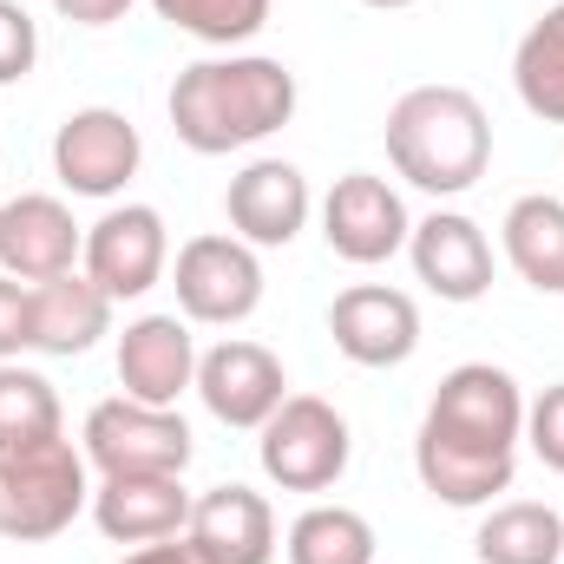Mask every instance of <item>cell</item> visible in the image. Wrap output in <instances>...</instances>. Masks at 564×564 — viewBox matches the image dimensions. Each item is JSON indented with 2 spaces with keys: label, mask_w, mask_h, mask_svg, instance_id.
Masks as SVG:
<instances>
[{
  "label": "cell",
  "mask_w": 564,
  "mask_h": 564,
  "mask_svg": "<svg viewBox=\"0 0 564 564\" xmlns=\"http://www.w3.org/2000/svg\"><path fill=\"white\" fill-rule=\"evenodd\" d=\"M328 335L355 368H401L421 348V308L408 289L355 282L328 302Z\"/></svg>",
  "instance_id": "13"
},
{
  "label": "cell",
  "mask_w": 564,
  "mask_h": 564,
  "mask_svg": "<svg viewBox=\"0 0 564 564\" xmlns=\"http://www.w3.org/2000/svg\"><path fill=\"white\" fill-rule=\"evenodd\" d=\"M33 348V282L0 270V361H20Z\"/></svg>",
  "instance_id": "28"
},
{
  "label": "cell",
  "mask_w": 564,
  "mask_h": 564,
  "mask_svg": "<svg viewBox=\"0 0 564 564\" xmlns=\"http://www.w3.org/2000/svg\"><path fill=\"white\" fill-rule=\"evenodd\" d=\"M512 93L532 119L564 126V0L545 7L512 46Z\"/></svg>",
  "instance_id": "22"
},
{
  "label": "cell",
  "mask_w": 564,
  "mask_h": 564,
  "mask_svg": "<svg viewBox=\"0 0 564 564\" xmlns=\"http://www.w3.org/2000/svg\"><path fill=\"white\" fill-rule=\"evenodd\" d=\"M295 73L270 59V53H217V59H197L171 79V132L184 151L197 158H230V151H250V144L276 139L282 126L295 119Z\"/></svg>",
  "instance_id": "2"
},
{
  "label": "cell",
  "mask_w": 564,
  "mask_h": 564,
  "mask_svg": "<svg viewBox=\"0 0 564 564\" xmlns=\"http://www.w3.org/2000/svg\"><path fill=\"white\" fill-rule=\"evenodd\" d=\"M79 270L99 282L112 302H139V295H151V289L164 282V270H171L164 210H151V204H106V217L86 224Z\"/></svg>",
  "instance_id": "10"
},
{
  "label": "cell",
  "mask_w": 564,
  "mask_h": 564,
  "mask_svg": "<svg viewBox=\"0 0 564 564\" xmlns=\"http://www.w3.org/2000/svg\"><path fill=\"white\" fill-rule=\"evenodd\" d=\"M282 552L289 564H375V525L355 506H308L295 512Z\"/></svg>",
  "instance_id": "24"
},
{
  "label": "cell",
  "mask_w": 564,
  "mask_h": 564,
  "mask_svg": "<svg viewBox=\"0 0 564 564\" xmlns=\"http://www.w3.org/2000/svg\"><path fill=\"white\" fill-rule=\"evenodd\" d=\"M40 59V26L20 0H0V86H20Z\"/></svg>",
  "instance_id": "26"
},
{
  "label": "cell",
  "mask_w": 564,
  "mask_h": 564,
  "mask_svg": "<svg viewBox=\"0 0 564 564\" xmlns=\"http://www.w3.org/2000/svg\"><path fill=\"white\" fill-rule=\"evenodd\" d=\"M479 564H564V512L539 499H506L473 532Z\"/></svg>",
  "instance_id": "21"
},
{
  "label": "cell",
  "mask_w": 564,
  "mask_h": 564,
  "mask_svg": "<svg viewBox=\"0 0 564 564\" xmlns=\"http://www.w3.org/2000/svg\"><path fill=\"white\" fill-rule=\"evenodd\" d=\"M257 459H263V479L282 492H328V486H341V473L355 459V433H348L335 401L289 394L257 426Z\"/></svg>",
  "instance_id": "5"
},
{
  "label": "cell",
  "mask_w": 564,
  "mask_h": 564,
  "mask_svg": "<svg viewBox=\"0 0 564 564\" xmlns=\"http://www.w3.org/2000/svg\"><path fill=\"white\" fill-rule=\"evenodd\" d=\"M112 308L119 302L86 276V270L33 282V355H53V361L93 355L99 335H112Z\"/></svg>",
  "instance_id": "19"
},
{
  "label": "cell",
  "mask_w": 564,
  "mask_h": 564,
  "mask_svg": "<svg viewBox=\"0 0 564 564\" xmlns=\"http://www.w3.org/2000/svg\"><path fill=\"white\" fill-rule=\"evenodd\" d=\"M388 164L426 197H466L492 164V119L466 86H414L388 106Z\"/></svg>",
  "instance_id": "3"
},
{
  "label": "cell",
  "mask_w": 564,
  "mask_h": 564,
  "mask_svg": "<svg viewBox=\"0 0 564 564\" xmlns=\"http://www.w3.org/2000/svg\"><path fill=\"white\" fill-rule=\"evenodd\" d=\"M119 388L132 401H151V408H177L191 388H197V335L191 322L171 308H151V315H132L126 335H119Z\"/></svg>",
  "instance_id": "14"
},
{
  "label": "cell",
  "mask_w": 564,
  "mask_h": 564,
  "mask_svg": "<svg viewBox=\"0 0 564 564\" xmlns=\"http://www.w3.org/2000/svg\"><path fill=\"white\" fill-rule=\"evenodd\" d=\"M361 7H375V13H401V7H421V0H361Z\"/></svg>",
  "instance_id": "31"
},
{
  "label": "cell",
  "mask_w": 564,
  "mask_h": 564,
  "mask_svg": "<svg viewBox=\"0 0 564 564\" xmlns=\"http://www.w3.org/2000/svg\"><path fill=\"white\" fill-rule=\"evenodd\" d=\"M519 440H525V388L512 368L459 361L440 375L433 401L414 433V473L440 506H492L519 479Z\"/></svg>",
  "instance_id": "1"
},
{
  "label": "cell",
  "mask_w": 564,
  "mask_h": 564,
  "mask_svg": "<svg viewBox=\"0 0 564 564\" xmlns=\"http://www.w3.org/2000/svg\"><path fill=\"white\" fill-rule=\"evenodd\" d=\"M414 237V217H408V197L381 177V171H348L328 184L322 197V243L355 263V270H375L388 257H401Z\"/></svg>",
  "instance_id": "8"
},
{
  "label": "cell",
  "mask_w": 564,
  "mask_h": 564,
  "mask_svg": "<svg viewBox=\"0 0 564 564\" xmlns=\"http://www.w3.org/2000/svg\"><path fill=\"white\" fill-rule=\"evenodd\" d=\"M79 512H93V466L66 433L20 446V453H0V539L46 545Z\"/></svg>",
  "instance_id": "4"
},
{
  "label": "cell",
  "mask_w": 564,
  "mask_h": 564,
  "mask_svg": "<svg viewBox=\"0 0 564 564\" xmlns=\"http://www.w3.org/2000/svg\"><path fill=\"white\" fill-rule=\"evenodd\" d=\"M191 394L204 401V414L217 426L257 433V426L289 401V375H282V361L263 341L230 335V341H217V348L197 355V388H191Z\"/></svg>",
  "instance_id": "11"
},
{
  "label": "cell",
  "mask_w": 564,
  "mask_h": 564,
  "mask_svg": "<svg viewBox=\"0 0 564 564\" xmlns=\"http://www.w3.org/2000/svg\"><path fill=\"white\" fill-rule=\"evenodd\" d=\"M59 433H66V414H59L53 381L26 361H0V453L40 446V440H59Z\"/></svg>",
  "instance_id": "23"
},
{
  "label": "cell",
  "mask_w": 564,
  "mask_h": 564,
  "mask_svg": "<svg viewBox=\"0 0 564 564\" xmlns=\"http://www.w3.org/2000/svg\"><path fill=\"white\" fill-rule=\"evenodd\" d=\"M93 525H99L112 545H158V539H184V525H191L184 473L99 479V486H93Z\"/></svg>",
  "instance_id": "18"
},
{
  "label": "cell",
  "mask_w": 564,
  "mask_h": 564,
  "mask_svg": "<svg viewBox=\"0 0 564 564\" xmlns=\"http://www.w3.org/2000/svg\"><path fill=\"white\" fill-rule=\"evenodd\" d=\"M308 210H315V191H308L302 164H289V158H250L224 191L230 237H243L250 250H289L308 230Z\"/></svg>",
  "instance_id": "12"
},
{
  "label": "cell",
  "mask_w": 564,
  "mask_h": 564,
  "mask_svg": "<svg viewBox=\"0 0 564 564\" xmlns=\"http://www.w3.org/2000/svg\"><path fill=\"white\" fill-rule=\"evenodd\" d=\"M184 545L204 564H270L276 558V512L257 486H210L191 499Z\"/></svg>",
  "instance_id": "15"
},
{
  "label": "cell",
  "mask_w": 564,
  "mask_h": 564,
  "mask_svg": "<svg viewBox=\"0 0 564 564\" xmlns=\"http://www.w3.org/2000/svg\"><path fill=\"white\" fill-rule=\"evenodd\" d=\"M119 564H204L184 539H158V545H139V552H126Z\"/></svg>",
  "instance_id": "30"
},
{
  "label": "cell",
  "mask_w": 564,
  "mask_h": 564,
  "mask_svg": "<svg viewBox=\"0 0 564 564\" xmlns=\"http://www.w3.org/2000/svg\"><path fill=\"white\" fill-rule=\"evenodd\" d=\"M408 263L440 302H479L492 289V237L466 210H426L408 237Z\"/></svg>",
  "instance_id": "16"
},
{
  "label": "cell",
  "mask_w": 564,
  "mask_h": 564,
  "mask_svg": "<svg viewBox=\"0 0 564 564\" xmlns=\"http://www.w3.org/2000/svg\"><path fill=\"white\" fill-rule=\"evenodd\" d=\"M86 230L73 224V210L46 191H20L13 204H0V270L20 282H46L79 270Z\"/></svg>",
  "instance_id": "17"
},
{
  "label": "cell",
  "mask_w": 564,
  "mask_h": 564,
  "mask_svg": "<svg viewBox=\"0 0 564 564\" xmlns=\"http://www.w3.org/2000/svg\"><path fill=\"white\" fill-rule=\"evenodd\" d=\"M171 289L191 328H237L263 308V257L230 230H204L177 250Z\"/></svg>",
  "instance_id": "7"
},
{
  "label": "cell",
  "mask_w": 564,
  "mask_h": 564,
  "mask_svg": "<svg viewBox=\"0 0 564 564\" xmlns=\"http://www.w3.org/2000/svg\"><path fill=\"white\" fill-rule=\"evenodd\" d=\"M151 13L217 53H237L270 26V0H151Z\"/></svg>",
  "instance_id": "25"
},
{
  "label": "cell",
  "mask_w": 564,
  "mask_h": 564,
  "mask_svg": "<svg viewBox=\"0 0 564 564\" xmlns=\"http://www.w3.org/2000/svg\"><path fill=\"white\" fill-rule=\"evenodd\" d=\"M144 164V139L139 126L119 112V106H79L59 119L53 132V177L73 191V197H99L112 204Z\"/></svg>",
  "instance_id": "9"
},
{
  "label": "cell",
  "mask_w": 564,
  "mask_h": 564,
  "mask_svg": "<svg viewBox=\"0 0 564 564\" xmlns=\"http://www.w3.org/2000/svg\"><path fill=\"white\" fill-rule=\"evenodd\" d=\"M79 453L99 479H132V473H184L191 466V426L177 408H151L132 394H112L86 414Z\"/></svg>",
  "instance_id": "6"
},
{
  "label": "cell",
  "mask_w": 564,
  "mask_h": 564,
  "mask_svg": "<svg viewBox=\"0 0 564 564\" xmlns=\"http://www.w3.org/2000/svg\"><path fill=\"white\" fill-rule=\"evenodd\" d=\"M525 446L539 453V466L564 473V381H552L539 401H525Z\"/></svg>",
  "instance_id": "27"
},
{
  "label": "cell",
  "mask_w": 564,
  "mask_h": 564,
  "mask_svg": "<svg viewBox=\"0 0 564 564\" xmlns=\"http://www.w3.org/2000/svg\"><path fill=\"white\" fill-rule=\"evenodd\" d=\"M499 243H506V263L532 282L539 295H564V197H519L499 224Z\"/></svg>",
  "instance_id": "20"
},
{
  "label": "cell",
  "mask_w": 564,
  "mask_h": 564,
  "mask_svg": "<svg viewBox=\"0 0 564 564\" xmlns=\"http://www.w3.org/2000/svg\"><path fill=\"white\" fill-rule=\"evenodd\" d=\"M59 20H73V26H119L126 13H132V0H46Z\"/></svg>",
  "instance_id": "29"
}]
</instances>
